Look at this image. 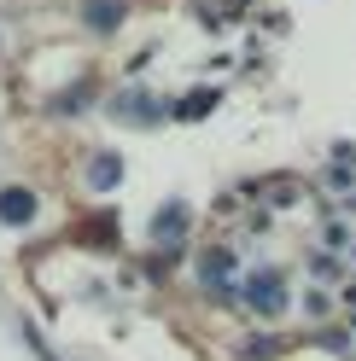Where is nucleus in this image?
Returning <instances> with one entry per match:
<instances>
[{"label": "nucleus", "instance_id": "2", "mask_svg": "<svg viewBox=\"0 0 356 361\" xmlns=\"http://www.w3.org/2000/svg\"><path fill=\"white\" fill-rule=\"evenodd\" d=\"M30 216H35V192H24V187H6V192H0V221L24 228Z\"/></svg>", "mask_w": 356, "mask_h": 361}, {"label": "nucleus", "instance_id": "6", "mask_svg": "<svg viewBox=\"0 0 356 361\" xmlns=\"http://www.w3.org/2000/svg\"><path fill=\"white\" fill-rule=\"evenodd\" d=\"M182 221H187L182 210H164V216H158V233H182Z\"/></svg>", "mask_w": 356, "mask_h": 361}, {"label": "nucleus", "instance_id": "5", "mask_svg": "<svg viewBox=\"0 0 356 361\" xmlns=\"http://www.w3.org/2000/svg\"><path fill=\"white\" fill-rule=\"evenodd\" d=\"M210 105H216V94H193V99H182V105H175V117H205Z\"/></svg>", "mask_w": 356, "mask_h": 361}, {"label": "nucleus", "instance_id": "1", "mask_svg": "<svg viewBox=\"0 0 356 361\" xmlns=\"http://www.w3.org/2000/svg\"><path fill=\"white\" fill-rule=\"evenodd\" d=\"M246 291H251V309H257V314H280V309H286V286H280L275 274H257Z\"/></svg>", "mask_w": 356, "mask_h": 361}, {"label": "nucleus", "instance_id": "3", "mask_svg": "<svg viewBox=\"0 0 356 361\" xmlns=\"http://www.w3.org/2000/svg\"><path fill=\"white\" fill-rule=\"evenodd\" d=\"M88 180H94V187H117V180H123V164H117L111 152H100L94 164H88Z\"/></svg>", "mask_w": 356, "mask_h": 361}, {"label": "nucleus", "instance_id": "4", "mask_svg": "<svg viewBox=\"0 0 356 361\" xmlns=\"http://www.w3.org/2000/svg\"><path fill=\"white\" fill-rule=\"evenodd\" d=\"M117 0H88V18H94V30H111V24H117Z\"/></svg>", "mask_w": 356, "mask_h": 361}]
</instances>
